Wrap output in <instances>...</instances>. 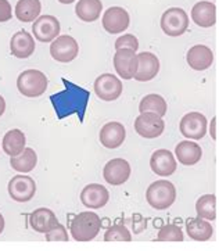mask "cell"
Masks as SVG:
<instances>
[{
    "instance_id": "obj_1",
    "label": "cell",
    "mask_w": 219,
    "mask_h": 251,
    "mask_svg": "<svg viewBox=\"0 0 219 251\" xmlns=\"http://www.w3.org/2000/svg\"><path fill=\"white\" fill-rule=\"evenodd\" d=\"M63 82H64L65 89L50 96L51 104L54 107V111L57 114V118L63 120L68 115L78 114L82 122L88 103H89V90L83 89L81 86H76L71 82H67L65 79H63Z\"/></svg>"
},
{
    "instance_id": "obj_2",
    "label": "cell",
    "mask_w": 219,
    "mask_h": 251,
    "mask_svg": "<svg viewBox=\"0 0 219 251\" xmlns=\"http://www.w3.org/2000/svg\"><path fill=\"white\" fill-rule=\"evenodd\" d=\"M101 219L96 212L86 211L75 215L71 221L70 232L76 242H90L100 233Z\"/></svg>"
},
{
    "instance_id": "obj_3",
    "label": "cell",
    "mask_w": 219,
    "mask_h": 251,
    "mask_svg": "<svg viewBox=\"0 0 219 251\" xmlns=\"http://www.w3.org/2000/svg\"><path fill=\"white\" fill-rule=\"evenodd\" d=\"M146 200L155 210H167L176 200V189L170 180H155L147 189Z\"/></svg>"
},
{
    "instance_id": "obj_4",
    "label": "cell",
    "mask_w": 219,
    "mask_h": 251,
    "mask_svg": "<svg viewBox=\"0 0 219 251\" xmlns=\"http://www.w3.org/2000/svg\"><path fill=\"white\" fill-rule=\"evenodd\" d=\"M49 81L39 70H25L17 78V89L26 98H39L48 89Z\"/></svg>"
},
{
    "instance_id": "obj_5",
    "label": "cell",
    "mask_w": 219,
    "mask_h": 251,
    "mask_svg": "<svg viewBox=\"0 0 219 251\" xmlns=\"http://www.w3.org/2000/svg\"><path fill=\"white\" fill-rule=\"evenodd\" d=\"M189 28V16L183 8H168L161 17V29L168 36H180Z\"/></svg>"
},
{
    "instance_id": "obj_6",
    "label": "cell",
    "mask_w": 219,
    "mask_h": 251,
    "mask_svg": "<svg viewBox=\"0 0 219 251\" xmlns=\"http://www.w3.org/2000/svg\"><path fill=\"white\" fill-rule=\"evenodd\" d=\"M50 54L58 63H71L79 54V45L70 35H58L51 41Z\"/></svg>"
},
{
    "instance_id": "obj_7",
    "label": "cell",
    "mask_w": 219,
    "mask_h": 251,
    "mask_svg": "<svg viewBox=\"0 0 219 251\" xmlns=\"http://www.w3.org/2000/svg\"><path fill=\"white\" fill-rule=\"evenodd\" d=\"M135 129L142 138L155 139L163 135L165 122L155 113H140L135 120Z\"/></svg>"
},
{
    "instance_id": "obj_8",
    "label": "cell",
    "mask_w": 219,
    "mask_h": 251,
    "mask_svg": "<svg viewBox=\"0 0 219 251\" xmlns=\"http://www.w3.org/2000/svg\"><path fill=\"white\" fill-rule=\"evenodd\" d=\"M8 195L18 202H26L32 200L36 193V183L31 176L26 175H16L8 182Z\"/></svg>"
},
{
    "instance_id": "obj_9",
    "label": "cell",
    "mask_w": 219,
    "mask_h": 251,
    "mask_svg": "<svg viewBox=\"0 0 219 251\" xmlns=\"http://www.w3.org/2000/svg\"><path fill=\"white\" fill-rule=\"evenodd\" d=\"M114 68L117 74L123 78L125 81H129L136 74L139 64V58L136 51L132 49H118L115 51L113 58Z\"/></svg>"
},
{
    "instance_id": "obj_10",
    "label": "cell",
    "mask_w": 219,
    "mask_h": 251,
    "mask_svg": "<svg viewBox=\"0 0 219 251\" xmlns=\"http://www.w3.org/2000/svg\"><path fill=\"white\" fill-rule=\"evenodd\" d=\"M207 124L208 122H207L205 115H203L201 113H197V111H192L182 118L179 129L185 138L200 140L207 133Z\"/></svg>"
},
{
    "instance_id": "obj_11",
    "label": "cell",
    "mask_w": 219,
    "mask_h": 251,
    "mask_svg": "<svg viewBox=\"0 0 219 251\" xmlns=\"http://www.w3.org/2000/svg\"><path fill=\"white\" fill-rule=\"evenodd\" d=\"M130 18L128 11L125 8L118 7H110L103 14V20L101 24L103 28L106 29V32L111 33V35H117V33L125 32L129 26Z\"/></svg>"
},
{
    "instance_id": "obj_12",
    "label": "cell",
    "mask_w": 219,
    "mask_h": 251,
    "mask_svg": "<svg viewBox=\"0 0 219 251\" xmlns=\"http://www.w3.org/2000/svg\"><path fill=\"white\" fill-rule=\"evenodd\" d=\"M95 92L98 99L114 101L121 96L122 82L113 74H101L95 81Z\"/></svg>"
},
{
    "instance_id": "obj_13",
    "label": "cell",
    "mask_w": 219,
    "mask_h": 251,
    "mask_svg": "<svg viewBox=\"0 0 219 251\" xmlns=\"http://www.w3.org/2000/svg\"><path fill=\"white\" fill-rule=\"evenodd\" d=\"M60 21L54 16H42L35 20L32 25V35L39 42L49 43L54 41L60 33Z\"/></svg>"
},
{
    "instance_id": "obj_14",
    "label": "cell",
    "mask_w": 219,
    "mask_h": 251,
    "mask_svg": "<svg viewBox=\"0 0 219 251\" xmlns=\"http://www.w3.org/2000/svg\"><path fill=\"white\" fill-rule=\"evenodd\" d=\"M103 176L106 179L107 183L113 186H120L123 185L130 176V165L129 162L123 158H113L107 162L104 170H103Z\"/></svg>"
},
{
    "instance_id": "obj_15",
    "label": "cell",
    "mask_w": 219,
    "mask_h": 251,
    "mask_svg": "<svg viewBox=\"0 0 219 251\" xmlns=\"http://www.w3.org/2000/svg\"><path fill=\"white\" fill-rule=\"evenodd\" d=\"M110 200V193L106 187L98 183H90L83 187L81 193V201L90 210H98L104 207Z\"/></svg>"
},
{
    "instance_id": "obj_16",
    "label": "cell",
    "mask_w": 219,
    "mask_h": 251,
    "mask_svg": "<svg viewBox=\"0 0 219 251\" xmlns=\"http://www.w3.org/2000/svg\"><path fill=\"white\" fill-rule=\"evenodd\" d=\"M139 64L136 74L133 78L139 82H147L154 79L157 74L160 71V60L158 57L150 53V51H143L138 54Z\"/></svg>"
},
{
    "instance_id": "obj_17",
    "label": "cell",
    "mask_w": 219,
    "mask_h": 251,
    "mask_svg": "<svg viewBox=\"0 0 219 251\" xmlns=\"http://www.w3.org/2000/svg\"><path fill=\"white\" fill-rule=\"evenodd\" d=\"M150 167L155 175L165 178V176H170L176 171V160L170 150L160 149L151 155Z\"/></svg>"
},
{
    "instance_id": "obj_18",
    "label": "cell",
    "mask_w": 219,
    "mask_h": 251,
    "mask_svg": "<svg viewBox=\"0 0 219 251\" xmlns=\"http://www.w3.org/2000/svg\"><path fill=\"white\" fill-rule=\"evenodd\" d=\"M186 61L195 71H205L214 63V53L205 45H195L187 51Z\"/></svg>"
},
{
    "instance_id": "obj_19",
    "label": "cell",
    "mask_w": 219,
    "mask_h": 251,
    "mask_svg": "<svg viewBox=\"0 0 219 251\" xmlns=\"http://www.w3.org/2000/svg\"><path fill=\"white\" fill-rule=\"evenodd\" d=\"M192 20L201 28H211L217 24V6L211 1H198L192 8Z\"/></svg>"
},
{
    "instance_id": "obj_20",
    "label": "cell",
    "mask_w": 219,
    "mask_h": 251,
    "mask_svg": "<svg viewBox=\"0 0 219 251\" xmlns=\"http://www.w3.org/2000/svg\"><path fill=\"white\" fill-rule=\"evenodd\" d=\"M126 138V130L121 122H107L100 130V142L107 149H117Z\"/></svg>"
},
{
    "instance_id": "obj_21",
    "label": "cell",
    "mask_w": 219,
    "mask_h": 251,
    "mask_svg": "<svg viewBox=\"0 0 219 251\" xmlns=\"http://www.w3.org/2000/svg\"><path fill=\"white\" fill-rule=\"evenodd\" d=\"M10 50L17 58H28L35 51V41L31 33L26 31H18L10 41Z\"/></svg>"
},
{
    "instance_id": "obj_22",
    "label": "cell",
    "mask_w": 219,
    "mask_h": 251,
    "mask_svg": "<svg viewBox=\"0 0 219 251\" xmlns=\"http://www.w3.org/2000/svg\"><path fill=\"white\" fill-rule=\"evenodd\" d=\"M175 155H176V158L182 165L192 167V165H195L197 162L201 160L203 150H201L200 145H197L195 142L183 140V142H179V145L176 146Z\"/></svg>"
},
{
    "instance_id": "obj_23",
    "label": "cell",
    "mask_w": 219,
    "mask_h": 251,
    "mask_svg": "<svg viewBox=\"0 0 219 251\" xmlns=\"http://www.w3.org/2000/svg\"><path fill=\"white\" fill-rule=\"evenodd\" d=\"M58 224L56 214L49 208H38L29 215V225L38 233H46Z\"/></svg>"
},
{
    "instance_id": "obj_24",
    "label": "cell",
    "mask_w": 219,
    "mask_h": 251,
    "mask_svg": "<svg viewBox=\"0 0 219 251\" xmlns=\"http://www.w3.org/2000/svg\"><path fill=\"white\" fill-rule=\"evenodd\" d=\"M186 230L190 239L195 242H207L214 235V227L207 219L190 218L186 221Z\"/></svg>"
},
{
    "instance_id": "obj_25",
    "label": "cell",
    "mask_w": 219,
    "mask_h": 251,
    "mask_svg": "<svg viewBox=\"0 0 219 251\" xmlns=\"http://www.w3.org/2000/svg\"><path fill=\"white\" fill-rule=\"evenodd\" d=\"M101 11H103L101 0H79L75 7L76 16L83 23H93L98 20Z\"/></svg>"
},
{
    "instance_id": "obj_26",
    "label": "cell",
    "mask_w": 219,
    "mask_h": 251,
    "mask_svg": "<svg viewBox=\"0 0 219 251\" xmlns=\"http://www.w3.org/2000/svg\"><path fill=\"white\" fill-rule=\"evenodd\" d=\"M41 0H18L16 4V17L21 23H32L41 14Z\"/></svg>"
},
{
    "instance_id": "obj_27",
    "label": "cell",
    "mask_w": 219,
    "mask_h": 251,
    "mask_svg": "<svg viewBox=\"0 0 219 251\" xmlns=\"http://www.w3.org/2000/svg\"><path fill=\"white\" fill-rule=\"evenodd\" d=\"M25 142H26V139H25V135L21 130L11 129L4 135V138L1 140V147H3V151L7 155L14 157L24 150Z\"/></svg>"
},
{
    "instance_id": "obj_28",
    "label": "cell",
    "mask_w": 219,
    "mask_h": 251,
    "mask_svg": "<svg viewBox=\"0 0 219 251\" xmlns=\"http://www.w3.org/2000/svg\"><path fill=\"white\" fill-rule=\"evenodd\" d=\"M38 164V155L31 147H25L18 155L10 158L11 168L17 172H31Z\"/></svg>"
},
{
    "instance_id": "obj_29",
    "label": "cell",
    "mask_w": 219,
    "mask_h": 251,
    "mask_svg": "<svg viewBox=\"0 0 219 251\" xmlns=\"http://www.w3.org/2000/svg\"><path fill=\"white\" fill-rule=\"evenodd\" d=\"M139 111L140 113H155L160 117H164L168 111V104L163 96L151 93V95H147L142 99V101L139 104Z\"/></svg>"
},
{
    "instance_id": "obj_30",
    "label": "cell",
    "mask_w": 219,
    "mask_h": 251,
    "mask_svg": "<svg viewBox=\"0 0 219 251\" xmlns=\"http://www.w3.org/2000/svg\"><path fill=\"white\" fill-rule=\"evenodd\" d=\"M195 211L200 218L215 221L217 219V197L214 195L201 196L195 202Z\"/></svg>"
},
{
    "instance_id": "obj_31",
    "label": "cell",
    "mask_w": 219,
    "mask_h": 251,
    "mask_svg": "<svg viewBox=\"0 0 219 251\" xmlns=\"http://www.w3.org/2000/svg\"><path fill=\"white\" fill-rule=\"evenodd\" d=\"M183 239H185V236H183L182 229L175 224L164 225L157 236L158 242H183Z\"/></svg>"
},
{
    "instance_id": "obj_32",
    "label": "cell",
    "mask_w": 219,
    "mask_h": 251,
    "mask_svg": "<svg viewBox=\"0 0 219 251\" xmlns=\"http://www.w3.org/2000/svg\"><path fill=\"white\" fill-rule=\"evenodd\" d=\"M104 240L106 242H130L132 240V233L126 226L121 224L111 226L106 233H104Z\"/></svg>"
},
{
    "instance_id": "obj_33",
    "label": "cell",
    "mask_w": 219,
    "mask_h": 251,
    "mask_svg": "<svg viewBox=\"0 0 219 251\" xmlns=\"http://www.w3.org/2000/svg\"><path fill=\"white\" fill-rule=\"evenodd\" d=\"M115 50L118 49H132L136 50L139 49V41L138 38L135 35H130V33H126V35H122L120 36L117 41H115Z\"/></svg>"
},
{
    "instance_id": "obj_34",
    "label": "cell",
    "mask_w": 219,
    "mask_h": 251,
    "mask_svg": "<svg viewBox=\"0 0 219 251\" xmlns=\"http://www.w3.org/2000/svg\"><path fill=\"white\" fill-rule=\"evenodd\" d=\"M45 235L48 242H68V233L61 224H57L56 226L51 227Z\"/></svg>"
},
{
    "instance_id": "obj_35",
    "label": "cell",
    "mask_w": 219,
    "mask_h": 251,
    "mask_svg": "<svg viewBox=\"0 0 219 251\" xmlns=\"http://www.w3.org/2000/svg\"><path fill=\"white\" fill-rule=\"evenodd\" d=\"M13 18V8L8 0H0V23H7Z\"/></svg>"
},
{
    "instance_id": "obj_36",
    "label": "cell",
    "mask_w": 219,
    "mask_h": 251,
    "mask_svg": "<svg viewBox=\"0 0 219 251\" xmlns=\"http://www.w3.org/2000/svg\"><path fill=\"white\" fill-rule=\"evenodd\" d=\"M217 121H218V118L214 117V120L211 121V128H210V135L214 140H217Z\"/></svg>"
},
{
    "instance_id": "obj_37",
    "label": "cell",
    "mask_w": 219,
    "mask_h": 251,
    "mask_svg": "<svg viewBox=\"0 0 219 251\" xmlns=\"http://www.w3.org/2000/svg\"><path fill=\"white\" fill-rule=\"evenodd\" d=\"M4 111H6V100L0 95V117L4 114Z\"/></svg>"
},
{
    "instance_id": "obj_38",
    "label": "cell",
    "mask_w": 219,
    "mask_h": 251,
    "mask_svg": "<svg viewBox=\"0 0 219 251\" xmlns=\"http://www.w3.org/2000/svg\"><path fill=\"white\" fill-rule=\"evenodd\" d=\"M4 230V218H3V215L0 214V233Z\"/></svg>"
},
{
    "instance_id": "obj_39",
    "label": "cell",
    "mask_w": 219,
    "mask_h": 251,
    "mask_svg": "<svg viewBox=\"0 0 219 251\" xmlns=\"http://www.w3.org/2000/svg\"><path fill=\"white\" fill-rule=\"evenodd\" d=\"M61 4H71V3H73L75 0H58Z\"/></svg>"
}]
</instances>
